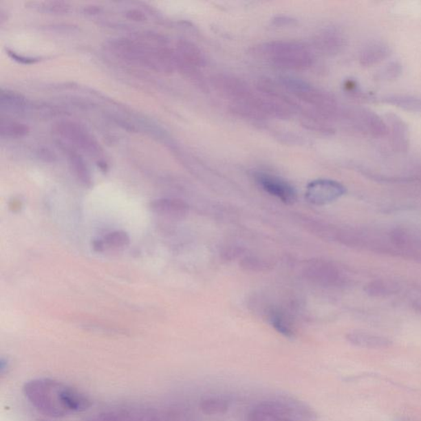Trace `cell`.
Returning a JSON list of instances; mask_svg holds the SVG:
<instances>
[{"label":"cell","mask_w":421,"mask_h":421,"mask_svg":"<svg viewBox=\"0 0 421 421\" xmlns=\"http://www.w3.org/2000/svg\"><path fill=\"white\" fill-rule=\"evenodd\" d=\"M63 385L49 378H38L25 382V397L42 415L50 418H62L69 414L58 400Z\"/></svg>","instance_id":"6da1fadb"},{"label":"cell","mask_w":421,"mask_h":421,"mask_svg":"<svg viewBox=\"0 0 421 421\" xmlns=\"http://www.w3.org/2000/svg\"><path fill=\"white\" fill-rule=\"evenodd\" d=\"M261 56L272 65L288 69H305L312 65L310 50L300 43L277 41L260 46Z\"/></svg>","instance_id":"7a4b0ae2"},{"label":"cell","mask_w":421,"mask_h":421,"mask_svg":"<svg viewBox=\"0 0 421 421\" xmlns=\"http://www.w3.org/2000/svg\"><path fill=\"white\" fill-rule=\"evenodd\" d=\"M283 85L286 90L296 96L298 99L314 105L326 116L336 117L343 115L334 96L326 91L319 90L301 80L294 78H285Z\"/></svg>","instance_id":"3957f363"},{"label":"cell","mask_w":421,"mask_h":421,"mask_svg":"<svg viewBox=\"0 0 421 421\" xmlns=\"http://www.w3.org/2000/svg\"><path fill=\"white\" fill-rule=\"evenodd\" d=\"M54 131L72 145L91 155H100L102 149L95 138L81 125L71 121H63L54 126Z\"/></svg>","instance_id":"277c9868"},{"label":"cell","mask_w":421,"mask_h":421,"mask_svg":"<svg viewBox=\"0 0 421 421\" xmlns=\"http://www.w3.org/2000/svg\"><path fill=\"white\" fill-rule=\"evenodd\" d=\"M345 117L351 120L354 127L365 136L374 138L387 136V126L385 119L368 108H356L345 112Z\"/></svg>","instance_id":"5b68a950"},{"label":"cell","mask_w":421,"mask_h":421,"mask_svg":"<svg viewBox=\"0 0 421 421\" xmlns=\"http://www.w3.org/2000/svg\"><path fill=\"white\" fill-rule=\"evenodd\" d=\"M346 193V187L338 181L320 179L307 185L305 199L311 204L323 206L334 203Z\"/></svg>","instance_id":"8992f818"},{"label":"cell","mask_w":421,"mask_h":421,"mask_svg":"<svg viewBox=\"0 0 421 421\" xmlns=\"http://www.w3.org/2000/svg\"><path fill=\"white\" fill-rule=\"evenodd\" d=\"M304 274L307 279L323 286H338L344 281L343 272L326 260L309 261L305 265Z\"/></svg>","instance_id":"52a82bcc"},{"label":"cell","mask_w":421,"mask_h":421,"mask_svg":"<svg viewBox=\"0 0 421 421\" xmlns=\"http://www.w3.org/2000/svg\"><path fill=\"white\" fill-rule=\"evenodd\" d=\"M255 179L259 187L269 195L276 197L282 203L293 204L296 201V189L279 177L259 172L255 174Z\"/></svg>","instance_id":"ba28073f"},{"label":"cell","mask_w":421,"mask_h":421,"mask_svg":"<svg viewBox=\"0 0 421 421\" xmlns=\"http://www.w3.org/2000/svg\"><path fill=\"white\" fill-rule=\"evenodd\" d=\"M290 415L288 404L283 398L261 402L252 408L248 421H284Z\"/></svg>","instance_id":"9c48e42d"},{"label":"cell","mask_w":421,"mask_h":421,"mask_svg":"<svg viewBox=\"0 0 421 421\" xmlns=\"http://www.w3.org/2000/svg\"><path fill=\"white\" fill-rule=\"evenodd\" d=\"M384 119L393 150L397 153H407L410 146V133L406 122L394 113L386 114Z\"/></svg>","instance_id":"30bf717a"},{"label":"cell","mask_w":421,"mask_h":421,"mask_svg":"<svg viewBox=\"0 0 421 421\" xmlns=\"http://www.w3.org/2000/svg\"><path fill=\"white\" fill-rule=\"evenodd\" d=\"M177 67L188 70L205 65V58L201 50L191 42L180 41L176 49Z\"/></svg>","instance_id":"8fae6325"},{"label":"cell","mask_w":421,"mask_h":421,"mask_svg":"<svg viewBox=\"0 0 421 421\" xmlns=\"http://www.w3.org/2000/svg\"><path fill=\"white\" fill-rule=\"evenodd\" d=\"M150 208L154 213L160 216L173 219L184 218L189 210L187 203L180 199H173V197L153 200L150 204Z\"/></svg>","instance_id":"7c38bea8"},{"label":"cell","mask_w":421,"mask_h":421,"mask_svg":"<svg viewBox=\"0 0 421 421\" xmlns=\"http://www.w3.org/2000/svg\"><path fill=\"white\" fill-rule=\"evenodd\" d=\"M58 400L69 413L86 411L92 406L91 400L87 396L73 387L64 385L58 391Z\"/></svg>","instance_id":"4fadbf2b"},{"label":"cell","mask_w":421,"mask_h":421,"mask_svg":"<svg viewBox=\"0 0 421 421\" xmlns=\"http://www.w3.org/2000/svg\"><path fill=\"white\" fill-rule=\"evenodd\" d=\"M391 49L382 41H373L366 44L360 53L359 61L364 67H372L389 58Z\"/></svg>","instance_id":"5bb4252c"},{"label":"cell","mask_w":421,"mask_h":421,"mask_svg":"<svg viewBox=\"0 0 421 421\" xmlns=\"http://www.w3.org/2000/svg\"><path fill=\"white\" fill-rule=\"evenodd\" d=\"M347 339L354 346L366 349H384L391 345V341L385 336L361 331L350 332Z\"/></svg>","instance_id":"9a60e30c"},{"label":"cell","mask_w":421,"mask_h":421,"mask_svg":"<svg viewBox=\"0 0 421 421\" xmlns=\"http://www.w3.org/2000/svg\"><path fill=\"white\" fill-rule=\"evenodd\" d=\"M319 47L328 54H336L341 52L345 44V38L342 32L336 29H330L319 36Z\"/></svg>","instance_id":"2e32d148"},{"label":"cell","mask_w":421,"mask_h":421,"mask_svg":"<svg viewBox=\"0 0 421 421\" xmlns=\"http://www.w3.org/2000/svg\"><path fill=\"white\" fill-rule=\"evenodd\" d=\"M138 421H181L179 411L173 409H147L132 411Z\"/></svg>","instance_id":"e0dca14e"},{"label":"cell","mask_w":421,"mask_h":421,"mask_svg":"<svg viewBox=\"0 0 421 421\" xmlns=\"http://www.w3.org/2000/svg\"><path fill=\"white\" fill-rule=\"evenodd\" d=\"M69 161L72 171L80 182L85 186H91V176L90 171L81 155L75 153L74 151H71L69 153Z\"/></svg>","instance_id":"ac0fdd59"},{"label":"cell","mask_w":421,"mask_h":421,"mask_svg":"<svg viewBox=\"0 0 421 421\" xmlns=\"http://www.w3.org/2000/svg\"><path fill=\"white\" fill-rule=\"evenodd\" d=\"M269 322L271 325L275 328V330L279 334L285 336V338H292L294 336V330L288 318L284 313L280 310H272L268 315Z\"/></svg>","instance_id":"d6986e66"},{"label":"cell","mask_w":421,"mask_h":421,"mask_svg":"<svg viewBox=\"0 0 421 421\" xmlns=\"http://www.w3.org/2000/svg\"><path fill=\"white\" fill-rule=\"evenodd\" d=\"M230 404L226 399L217 397L206 398L199 403V409L208 415H223L228 411Z\"/></svg>","instance_id":"ffe728a7"},{"label":"cell","mask_w":421,"mask_h":421,"mask_svg":"<svg viewBox=\"0 0 421 421\" xmlns=\"http://www.w3.org/2000/svg\"><path fill=\"white\" fill-rule=\"evenodd\" d=\"M102 241L104 248H122L129 245L130 238L125 231L116 230L105 235Z\"/></svg>","instance_id":"44dd1931"},{"label":"cell","mask_w":421,"mask_h":421,"mask_svg":"<svg viewBox=\"0 0 421 421\" xmlns=\"http://www.w3.org/2000/svg\"><path fill=\"white\" fill-rule=\"evenodd\" d=\"M402 73V65L398 61L389 63L377 72L376 79L380 82L393 81Z\"/></svg>","instance_id":"7402d4cb"},{"label":"cell","mask_w":421,"mask_h":421,"mask_svg":"<svg viewBox=\"0 0 421 421\" xmlns=\"http://www.w3.org/2000/svg\"><path fill=\"white\" fill-rule=\"evenodd\" d=\"M366 288V292L374 296H389L397 292V286L387 281H374Z\"/></svg>","instance_id":"603a6c76"},{"label":"cell","mask_w":421,"mask_h":421,"mask_svg":"<svg viewBox=\"0 0 421 421\" xmlns=\"http://www.w3.org/2000/svg\"><path fill=\"white\" fill-rule=\"evenodd\" d=\"M30 132V129L25 124L6 123L1 125V133L3 136L11 138H22Z\"/></svg>","instance_id":"cb8c5ba5"},{"label":"cell","mask_w":421,"mask_h":421,"mask_svg":"<svg viewBox=\"0 0 421 421\" xmlns=\"http://www.w3.org/2000/svg\"><path fill=\"white\" fill-rule=\"evenodd\" d=\"M241 266L248 271L262 272L270 268L271 264L265 259L258 258V257L248 256L242 259Z\"/></svg>","instance_id":"d4e9b609"},{"label":"cell","mask_w":421,"mask_h":421,"mask_svg":"<svg viewBox=\"0 0 421 421\" xmlns=\"http://www.w3.org/2000/svg\"><path fill=\"white\" fill-rule=\"evenodd\" d=\"M0 100L2 104L10 105L12 107H21L25 104V98L22 95L12 91L2 92Z\"/></svg>","instance_id":"484cf974"},{"label":"cell","mask_w":421,"mask_h":421,"mask_svg":"<svg viewBox=\"0 0 421 421\" xmlns=\"http://www.w3.org/2000/svg\"><path fill=\"white\" fill-rule=\"evenodd\" d=\"M46 11L54 12V14H64L69 10L68 3L65 2H49L45 3L44 7Z\"/></svg>","instance_id":"4316f807"},{"label":"cell","mask_w":421,"mask_h":421,"mask_svg":"<svg viewBox=\"0 0 421 421\" xmlns=\"http://www.w3.org/2000/svg\"><path fill=\"white\" fill-rule=\"evenodd\" d=\"M8 56L12 58V60L23 65L35 64V63L39 61V60H37V58L19 56V54L12 52H8Z\"/></svg>","instance_id":"83f0119b"},{"label":"cell","mask_w":421,"mask_h":421,"mask_svg":"<svg viewBox=\"0 0 421 421\" xmlns=\"http://www.w3.org/2000/svg\"><path fill=\"white\" fill-rule=\"evenodd\" d=\"M126 18L134 22H143L146 20V16L142 12L137 10H131L126 12Z\"/></svg>","instance_id":"f1b7e54d"},{"label":"cell","mask_w":421,"mask_h":421,"mask_svg":"<svg viewBox=\"0 0 421 421\" xmlns=\"http://www.w3.org/2000/svg\"><path fill=\"white\" fill-rule=\"evenodd\" d=\"M10 368V362L8 358L2 357L0 359V374L1 376H4L8 372V369Z\"/></svg>","instance_id":"f546056e"},{"label":"cell","mask_w":421,"mask_h":421,"mask_svg":"<svg viewBox=\"0 0 421 421\" xmlns=\"http://www.w3.org/2000/svg\"><path fill=\"white\" fill-rule=\"evenodd\" d=\"M87 421H105V420L100 418V416L98 415V418H91L89 420H87Z\"/></svg>","instance_id":"4dcf8cb0"},{"label":"cell","mask_w":421,"mask_h":421,"mask_svg":"<svg viewBox=\"0 0 421 421\" xmlns=\"http://www.w3.org/2000/svg\"><path fill=\"white\" fill-rule=\"evenodd\" d=\"M185 421H201V420H185Z\"/></svg>","instance_id":"1f68e13d"},{"label":"cell","mask_w":421,"mask_h":421,"mask_svg":"<svg viewBox=\"0 0 421 421\" xmlns=\"http://www.w3.org/2000/svg\"></svg>","instance_id":"d6a6232c"}]
</instances>
